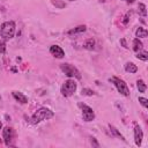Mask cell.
<instances>
[{"instance_id":"cell-1","label":"cell","mask_w":148,"mask_h":148,"mask_svg":"<svg viewBox=\"0 0 148 148\" xmlns=\"http://www.w3.org/2000/svg\"><path fill=\"white\" fill-rule=\"evenodd\" d=\"M54 116L53 111H51L50 109L47 108H40L38 109L31 117V123L34 125H37L38 123H40L42 120H45V119H51L52 117Z\"/></svg>"},{"instance_id":"cell-2","label":"cell","mask_w":148,"mask_h":148,"mask_svg":"<svg viewBox=\"0 0 148 148\" xmlns=\"http://www.w3.org/2000/svg\"><path fill=\"white\" fill-rule=\"evenodd\" d=\"M0 35L3 39H10L15 35V22L14 21H7L3 22L0 27Z\"/></svg>"},{"instance_id":"cell-3","label":"cell","mask_w":148,"mask_h":148,"mask_svg":"<svg viewBox=\"0 0 148 148\" xmlns=\"http://www.w3.org/2000/svg\"><path fill=\"white\" fill-rule=\"evenodd\" d=\"M110 82H112V83L116 86L118 92H120V94L124 95V96H130V89H128L127 84L125 83V81H123V80L119 79V77L112 76V77L110 79Z\"/></svg>"},{"instance_id":"cell-4","label":"cell","mask_w":148,"mask_h":148,"mask_svg":"<svg viewBox=\"0 0 148 148\" xmlns=\"http://www.w3.org/2000/svg\"><path fill=\"white\" fill-rule=\"evenodd\" d=\"M60 68H61V71L65 73V75H67L68 77H75V79H77V80L81 79L80 72H79L77 68L74 67L73 65H71V64H61V65H60Z\"/></svg>"},{"instance_id":"cell-5","label":"cell","mask_w":148,"mask_h":148,"mask_svg":"<svg viewBox=\"0 0 148 148\" xmlns=\"http://www.w3.org/2000/svg\"><path fill=\"white\" fill-rule=\"evenodd\" d=\"M76 90V82L72 79L69 80H66L61 87V94L65 96V97H68V96H72Z\"/></svg>"},{"instance_id":"cell-6","label":"cell","mask_w":148,"mask_h":148,"mask_svg":"<svg viewBox=\"0 0 148 148\" xmlns=\"http://www.w3.org/2000/svg\"><path fill=\"white\" fill-rule=\"evenodd\" d=\"M79 106L82 110V117H83L84 121H91L95 118L94 111H92V109L90 106H88L87 104H83V103H79Z\"/></svg>"},{"instance_id":"cell-7","label":"cell","mask_w":148,"mask_h":148,"mask_svg":"<svg viewBox=\"0 0 148 148\" xmlns=\"http://www.w3.org/2000/svg\"><path fill=\"white\" fill-rule=\"evenodd\" d=\"M50 53L53 57L58 58V59H61V58L65 57V52H64V50L59 45H51L50 46Z\"/></svg>"},{"instance_id":"cell-8","label":"cell","mask_w":148,"mask_h":148,"mask_svg":"<svg viewBox=\"0 0 148 148\" xmlns=\"http://www.w3.org/2000/svg\"><path fill=\"white\" fill-rule=\"evenodd\" d=\"M142 139H143L142 130H141V127L139 125H135V127H134V141H135V145L136 146H141Z\"/></svg>"},{"instance_id":"cell-9","label":"cell","mask_w":148,"mask_h":148,"mask_svg":"<svg viewBox=\"0 0 148 148\" xmlns=\"http://www.w3.org/2000/svg\"><path fill=\"white\" fill-rule=\"evenodd\" d=\"M2 135H3V140H5L6 146H9L10 141L13 139V130L10 127H5L2 131Z\"/></svg>"},{"instance_id":"cell-10","label":"cell","mask_w":148,"mask_h":148,"mask_svg":"<svg viewBox=\"0 0 148 148\" xmlns=\"http://www.w3.org/2000/svg\"><path fill=\"white\" fill-rule=\"evenodd\" d=\"M13 97H14L18 103H21V104L28 103V97H27L25 95H23L22 92H20V91H13Z\"/></svg>"},{"instance_id":"cell-11","label":"cell","mask_w":148,"mask_h":148,"mask_svg":"<svg viewBox=\"0 0 148 148\" xmlns=\"http://www.w3.org/2000/svg\"><path fill=\"white\" fill-rule=\"evenodd\" d=\"M142 49H143L142 42L139 40V38H135V39L133 40V51H134V52H139V51H141Z\"/></svg>"},{"instance_id":"cell-12","label":"cell","mask_w":148,"mask_h":148,"mask_svg":"<svg viewBox=\"0 0 148 148\" xmlns=\"http://www.w3.org/2000/svg\"><path fill=\"white\" fill-rule=\"evenodd\" d=\"M125 71L128 72V73H136L138 72V67L133 62H127L125 65Z\"/></svg>"},{"instance_id":"cell-13","label":"cell","mask_w":148,"mask_h":148,"mask_svg":"<svg viewBox=\"0 0 148 148\" xmlns=\"http://www.w3.org/2000/svg\"><path fill=\"white\" fill-rule=\"evenodd\" d=\"M135 36L139 37V38H146V37L148 36V32H147V30L143 29V28H138L136 31H135Z\"/></svg>"},{"instance_id":"cell-14","label":"cell","mask_w":148,"mask_h":148,"mask_svg":"<svg viewBox=\"0 0 148 148\" xmlns=\"http://www.w3.org/2000/svg\"><path fill=\"white\" fill-rule=\"evenodd\" d=\"M86 31V25H79L72 30H69L67 34L68 35H73V34H79V32H84Z\"/></svg>"},{"instance_id":"cell-15","label":"cell","mask_w":148,"mask_h":148,"mask_svg":"<svg viewBox=\"0 0 148 148\" xmlns=\"http://www.w3.org/2000/svg\"><path fill=\"white\" fill-rule=\"evenodd\" d=\"M83 47L87 49V50H94V49H95V40H94L92 38L86 40L84 44H83Z\"/></svg>"},{"instance_id":"cell-16","label":"cell","mask_w":148,"mask_h":148,"mask_svg":"<svg viewBox=\"0 0 148 148\" xmlns=\"http://www.w3.org/2000/svg\"><path fill=\"white\" fill-rule=\"evenodd\" d=\"M138 59H140V60H142V61H147L148 60V53H147V51H139V52H136V56H135Z\"/></svg>"},{"instance_id":"cell-17","label":"cell","mask_w":148,"mask_h":148,"mask_svg":"<svg viewBox=\"0 0 148 148\" xmlns=\"http://www.w3.org/2000/svg\"><path fill=\"white\" fill-rule=\"evenodd\" d=\"M136 88H138L139 92H145L146 89H147V86H146L145 81H142V80H138V81H136Z\"/></svg>"},{"instance_id":"cell-18","label":"cell","mask_w":148,"mask_h":148,"mask_svg":"<svg viewBox=\"0 0 148 148\" xmlns=\"http://www.w3.org/2000/svg\"><path fill=\"white\" fill-rule=\"evenodd\" d=\"M109 127H110V130H111V132L113 133V135H116V136H118V138H120V139H121L123 141H125V142H126V139H125V138L123 136V134H121V133H120V132H119V131H118V130H117V128H116L114 126H112V125L110 124V125H109Z\"/></svg>"},{"instance_id":"cell-19","label":"cell","mask_w":148,"mask_h":148,"mask_svg":"<svg viewBox=\"0 0 148 148\" xmlns=\"http://www.w3.org/2000/svg\"><path fill=\"white\" fill-rule=\"evenodd\" d=\"M138 9H139V13L142 15V16H147V10H146V5L145 3H139V6H138Z\"/></svg>"},{"instance_id":"cell-20","label":"cell","mask_w":148,"mask_h":148,"mask_svg":"<svg viewBox=\"0 0 148 148\" xmlns=\"http://www.w3.org/2000/svg\"><path fill=\"white\" fill-rule=\"evenodd\" d=\"M52 3L57 7V8H65L66 7V3L60 1V0H52Z\"/></svg>"},{"instance_id":"cell-21","label":"cell","mask_w":148,"mask_h":148,"mask_svg":"<svg viewBox=\"0 0 148 148\" xmlns=\"http://www.w3.org/2000/svg\"><path fill=\"white\" fill-rule=\"evenodd\" d=\"M81 94L82 95H86V96H92V95H95V92L91 89H88V88H83L82 91H81Z\"/></svg>"},{"instance_id":"cell-22","label":"cell","mask_w":148,"mask_h":148,"mask_svg":"<svg viewBox=\"0 0 148 148\" xmlns=\"http://www.w3.org/2000/svg\"><path fill=\"white\" fill-rule=\"evenodd\" d=\"M6 53V43L5 40L0 39V54H3Z\"/></svg>"},{"instance_id":"cell-23","label":"cell","mask_w":148,"mask_h":148,"mask_svg":"<svg viewBox=\"0 0 148 148\" xmlns=\"http://www.w3.org/2000/svg\"><path fill=\"white\" fill-rule=\"evenodd\" d=\"M139 102L143 108H148V99L145 97H139Z\"/></svg>"},{"instance_id":"cell-24","label":"cell","mask_w":148,"mask_h":148,"mask_svg":"<svg viewBox=\"0 0 148 148\" xmlns=\"http://www.w3.org/2000/svg\"><path fill=\"white\" fill-rule=\"evenodd\" d=\"M90 142H91V145H92L94 147H96V148H98V147H99V143L97 142V140H96L95 138H91V139H90Z\"/></svg>"},{"instance_id":"cell-25","label":"cell","mask_w":148,"mask_h":148,"mask_svg":"<svg viewBox=\"0 0 148 148\" xmlns=\"http://www.w3.org/2000/svg\"><path fill=\"white\" fill-rule=\"evenodd\" d=\"M130 15H131V13H127V14L124 16V18H123V23H124V24H127V23H128V17H130Z\"/></svg>"},{"instance_id":"cell-26","label":"cell","mask_w":148,"mask_h":148,"mask_svg":"<svg viewBox=\"0 0 148 148\" xmlns=\"http://www.w3.org/2000/svg\"><path fill=\"white\" fill-rule=\"evenodd\" d=\"M120 44H121V45H123L125 49H127V47H128V46H127V43H126V39H125V38H121V39H120Z\"/></svg>"},{"instance_id":"cell-27","label":"cell","mask_w":148,"mask_h":148,"mask_svg":"<svg viewBox=\"0 0 148 148\" xmlns=\"http://www.w3.org/2000/svg\"><path fill=\"white\" fill-rule=\"evenodd\" d=\"M125 1H126L127 3H133V2L135 1V0H125Z\"/></svg>"},{"instance_id":"cell-28","label":"cell","mask_w":148,"mask_h":148,"mask_svg":"<svg viewBox=\"0 0 148 148\" xmlns=\"http://www.w3.org/2000/svg\"><path fill=\"white\" fill-rule=\"evenodd\" d=\"M1 127H2V124H1V121H0V130H1Z\"/></svg>"},{"instance_id":"cell-29","label":"cell","mask_w":148,"mask_h":148,"mask_svg":"<svg viewBox=\"0 0 148 148\" xmlns=\"http://www.w3.org/2000/svg\"><path fill=\"white\" fill-rule=\"evenodd\" d=\"M71 1H73V0H71Z\"/></svg>"},{"instance_id":"cell-30","label":"cell","mask_w":148,"mask_h":148,"mask_svg":"<svg viewBox=\"0 0 148 148\" xmlns=\"http://www.w3.org/2000/svg\"><path fill=\"white\" fill-rule=\"evenodd\" d=\"M0 98H1V96H0Z\"/></svg>"}]
</instances>
